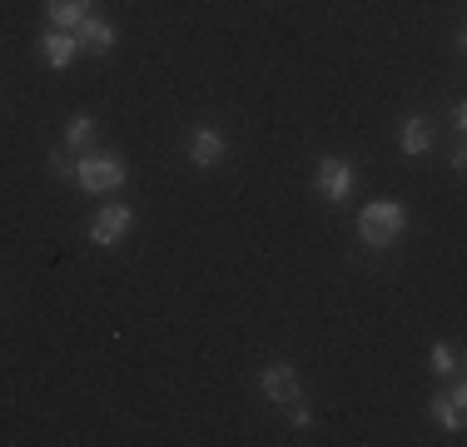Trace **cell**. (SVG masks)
I'll list each match as a JSON object with an SVG mask.
<instances>
[{
  "instance_id": "6da1fadb",
  "label": "cell",
  "mask_w": 467,
  "mask_h": 447,
  "mask_svg": "<svg viewBox=\"0 0 467 447\" xmlns=\"http://www.w3.org/2000/svg\"><path fill=\"white\" fill-rule=\"evenodd\" d=\"M130 179V164L119 160L115 150H85L80 164H75V184L85 189V194H119Z\"/></svg>"
},
{
  "instance_id": "7a4b0ae2",
  "label": "cell",
  "mask_w": 467,
  "mask_h": 447,
  "mask_svg": "<svg viewBox=\"0 0 467 447\" xmlns=\"http://www.w3.org/2000/svg\"><path fill=\"white\" fill-rule=\"evenodd\" d=\"M403 229H408V209L398 204V199H373L358 214V239L368 244V249H393V244L403 239Z\"/></svg>"
},
{
  "instance_id": "3957f363",
  "label": "cell",
  "mask_w": 467,
  "mask_h": 447,
  "mask_svg": "<svg viewBox=\"0 0 467 447\" xmlns=\"http://www.w3.org/2000/svg\"><path fill=\"white\" fill-rule=\"evenodd\" d=\"M130 229H135V209L115 199V204H105L90 219V244H95V249H119V244L130 239Z\"/></svg>"
},
{
  "instance_id": "277c9868",
  "label": "cell",
  "mask_w": 467,
  "mask_h": 447,
  "mask_svg": "<svg viewBox=\"0 0 467 447\" xmlns=\"http://www.w3.org/2000/svg\"><path fill=\"white\" fill-rule=\"evenodd\" d=\"M314 194L324 199V204H343V199L353 194V164L343 160V154H324V160H318Z\"/></svg>"
},
{
  "instance_id": "5b68a950",
  "label": "cell",
  "mask_w": 467,
  "mask_h": 447,
  "mask_svg": "<svg viewBox=\"0 0 467 447\" xmlns=\"http://www.w3.org/2000/svg\"><path fill=\"white\" fill-rule=\"evenodd\" d=\"M115 40H119V30L109 26L105 16H95V10L75 26V45H80V55H109V50H115Z\"/></svg>"
},
{
  "instance_id": "8992f818",
  "label": "cell",
  "mask_w": 467,
  "mask_h": 447,
  "mask_svg": "<svg viewBox=\"0 0 467 447\" xmlns=\"http://www.w3.org/2000/svg\"><path fill=\"white\" fill-rule=\"evenodd\" d=\"M224 150H229V140L214 125H199L189 134V164H199V170H214V164L224 160Z\"/></svg>"
},
{
  "instance_id": "52a82bcc",
  "label": "cell",
  "mask_w": 467,
  "mask_h": 447,
  "mask_svg": "<svg viewBox=\"0 0 467 447\" xmlns=\"http://www.w3.org/2000/svg\"><path fill=\"white\" fill-rule=\"evenodd\" d=\"M432 144H438L432 120H428V115H408L403 130H398V150H403L408 160H422V154H432Z\"/></svg>"
},
{
  "instance_id": "ba28073f",
  "label": "cell",
  "mask_w": 467,
  "mask_h": 447,
  "mask_svg": "<svg viewBox=\"0 0 467 447\" xmlns=\"http://www.w3.org/2000/svg\"><path fill=\"white\" fill-rule=\"evenodd\" d=\"M259 383H264V398L279 402V408H284V402H294V398H304V383H298V373L288 363H269Z\"/></svg>"
},
{
  "instance_id": "9c48e42d",
  "label": "cell",
  "mask_w": 467,
  "mask_h": 447,
  "mask_svg": "<svg viewBox=\"0 0 467 447\" xmlns=\"http://www.w3.org/2000/svg\"><path fill=\"white\" fill-rule=\"evenodd\" d=\"M462 408H467V383L458 378V383H452V393H438V398L428 402V418L442 422L448 432H462Z\"/></svg>"
},
{
  "instance_id": "30bf717a",
  "label": "cell",
  "mask_w": 467,
  "mask_h": 447,
  "mask_svg": "<svg viewBox=\"0 0 467 447\" xmlns=\"http://www.w3.org/2000/svg\"><path fill=\"white\" fill-rule=\"evenodd\" d=\"M75 55H80V45H75V30H55V26H50L46 36H40V60H46L50 70H65Z\"/></svg>"
},
{
  "instance_id": "8fae6325",
  "label": "cell",
  "mask_w": 467,
  "mask_h": 447,
  "mask_svg": "<svg viewBox=\"0 0 467 447\" xmlns=\"http://www.w3.org/2000/svg\"><path fill=\"white\" fill-rule=\"evenodd\" d=\"M90 5L95 0H46V16H50L55 30H75L85 16H90Z\"/></svg>"
},
{
  "instance_id": "7c38bea8",
  "label": "cell",
  "mask_w": 467,
  "mask_h": 447,
  "mask_svg": "<svg viewBox=\"0 0 467 447\" xmlns=\"http://www.w3.org/2000/svg\"><path fill=\"white\" fill-rule=\"evenodd\" d=\"M90 144H95V120L90 115H70V125H65V150L85 154Z\"/></svg>"
},
{
  "instance_id": "4fadbf2b",
  "label": "cell",
  "mask_w": 467,
  "mask_h": 447,
  "mask_svg": "<svg viewBox=\"0 0 467 447\" xmlns=\"http://www.w3.org/2000/svg\"><path fill=\"white\" fill-rule=\"evenodd\" d=\"M428 368H432V378H452L458 373V348L452 343H432V353H428Z\"/></svg>"
},
{
  "instance_id": "5bb4252c",
  "label": "cell",
  "mask_w": 467,
  "mask_h": 447,
  "mask_svg": "<svg viewBox=\"0 0 467 447\" xmlns=\"http://www.w3.org/2000/svg\"><path fill=\"white\" fill-rule=\"evenodd\" d=\"M75 164H80V160H75V154L65 150V144L50 154V174H55V179H70V184H75Z\"/></svg>"
},
{
  "instance_id": "9a60e30c",
  "label": "cell",
  "mask_w": 467,
  "mask_h": 447,
  "mask_svg": "<svg viewBox=\"0 0 467 447\" xmlns=\"http://www.w3.org/2000/svg\"><path fill=\"white\" fill-rule=\"evenodd\" d=\"M288 408V422H294V428H308V422H314V408H308L304 398H294V402H284Z\"/></svg>"
},
{
  "instance_id": "2e32d148",
  "label": "cell",
  "mask_w": 467,
  "mask_h": 447,
  "mask_svg": "<svg viewBox=\"0 0 467 447\" xmlns=\"http://www.w3.org/2000/svg\"><path fill=\"white\" fill-rule=\"evenodd\" d=\"M452 130H458V134L467 130V105H452Z\"/></svg>"
}]
</instances>
